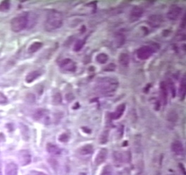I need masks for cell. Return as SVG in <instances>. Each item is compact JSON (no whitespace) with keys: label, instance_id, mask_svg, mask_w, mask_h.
<instances>
[{"label":"cell","instance_id":"cell-1","mask_svg":"<svg viewBox=\"0 0 186 175\" xmlns=\"http://www.w3.org/2000/svg\"><path fill=\"white\" fill-rule=\"evenodd\" d=\"M118 87V80L111 77H103L98 78L96 83V90L102 94H109L114 92Z\"/></svg>","mask_w":186,"mask_h":175},{"label":"cell","instance_id":"cell-2","mask_svg":"<svg viewBox=\"0 0 186 175\" xmlns=\"http://www.w3.org/2000/svg\"><path fill=\"white\" fill-rule=\"evenodd\" d=\"M63 24V18L60 13L52 11L49 13L45 22V29L46 31H53L60 29Z\"/></svg>","mask_w":186,"mask_h":175},{"label":"cell","instance_id":"cell-3","mask_svg":"<svg viewBox=\"0 0 186 175\" xmlns=\"http://www.w3.org/2000/svg\"><path fill=\"white\" fill-rule=\"evenodd\" d=\"M28 18L25 16H19L13 18L11 21V30L15 32L22 31L27 27Z\"/></svg>","mask_w":186,"mask_h":175},{"label":"cell","instance_id":"cell-4","mask_svg":"<svg viewBox=\"0 0 186 175\" xmlns=\"http://www.w3.org/2000/svg\"><path fill=\"white\" fill-rule=\"evenodd\" d=\"M154 49L150 45L141 47L137 52V57L140 60H146L150 58L154 52Z\"/></svg>","mask_w":186,"mask_h":175},{"label":"cell","instance_id":"cell-5","mask_svg":"<svg viewBox=\"0 0 186 175\" xmlns=\"http://www.w3.org/2000/svg\"><path fill=\"white\" fill-rule=\"evenodd\" d=\"M59 67L61 69L69 72H75L77 66L75 62L71 59H65L59 62Z\"/></svg>","mask_w":186,"mask_h":175},{"label":"cell","instance_id":"cell-6","mask_svg":"<svg viewBox=\"0 0 186 175\" xmlns=\"http://www.w3.org/2000/svg\"><path fill=\"white\" fill-rule=\"evenodd\" d=\"M18 160L22 166L29 165L31 162V155L28 150H23L18 153Z\"/></svg>","mask_w":186,"mask_h":175},{"label":"cell","instance_id":"cell-7","mask_svg":"<svg viewBox=\"0 0 186 175\" xmlns=\"http://www.w3.org/2000/svg\"><path fill=\"white\" fill-rule=\"evenodd\" d=\"M181 12H182V9L179 6L176 5H173L171 6V8L166 13V16L169 19L175 21L177 20L178 18L180 16Z\"/></svg>","mask_w":186,"mask_h":175},{"label":"cell","instance_id":"cell-8","mask_svg":"<svg viewBox=\"0 0 186 175\" xmlns=\"http://www.w3.org/2000/svg\"><path fill=\"white\" fill-rule=\"evenodd\" d=\"M144 11L140 6H135L133 9H132L131 14H130V19L131 21H136L138 19L141 18V16L143 15Z\"/></svg>","mask_w":186,"mask_h":175},{"label":"cell","instance_id":"cell-9","mask_svg":"<svg viewBox=\"0 0 186 175\" xmlns=\"http://www.w3.org/2000/svg\"><path fill=\"white\" fill-rule=\"evenodd\" d=\"M107 155H108V151L105 148L101 149V150H99V152L97 153L96 158H95V164L97 165H101L102 163H103L104 161L106 160V158H107Z\"/></svg>","mask_w":186,"mask_h":175},{"label":"cell","instance_id":"cell-10","mask_svg":"<svg viewBox=\"0 0 186 175\" xmlns=\"http://www.w3.org/2000/svg\"><path fill=\"white\" fill-rule=\"evenodd\" d=\"M171 150L173 152L178 155H183L184 153V148H183V144L181 142L178 141H176L173 142L171 144Z\"/></svg>","mask_w":186,"mask_h":175},{"label":"cell","instance_id":"cell-11","mask_svg":"<svg viewBox=\"0 0 186 175\" xmlns=\"http://www.w3.org/2000/svg\"><path fill=\"white\" fill-rule=\"evenodd\" d=\"M148 23L152 27H158L162 23V16L160 15H152L149 17Z\"/></svg>","mask_w":186,"mask_h":175},{"label":"cell","instance_id":"cell-12","mask_svg":"<svg viewBox=\"0 0 186 175\" xmlns=\"http://www.w3.org/2000/svg\"><path fill=\"white\" fill-rule=\"evenodd\" d=\"M6 175H18V166L15 162H9L5 168Z\"/></svg>","mask_w":186,"mask_h":175},{"label":"cell","instance_id":"cell-13","mask_svg":"<svg viewBox=\"0 0 186 175\" xmlns=\"http://www.w3.org/2000/svg\"><path fill=\"white\" fill-rule=\"evenodd\" d=\"M125 109V104H121V105H118L116 110L113 112H112V114H111V118H112V120H116L121 117L122 115L124 113Z\"/></svg>","mask_w":186,"mask_h":175},{"label":"cell","instance_id":"cell-14","mask_svg":"<svg viewBox=\"0 0 186 175\" xmlns=\"http://www.w3.org/2000/svg\"><path fill=\"white\" fill-rule=\"evenodd\" d=\"M46 150L52 155H59L61 153V150L57 146L52 143H48L46 145Z\"/></svg>","mask_w":186,"mask_h":175},{"label":"cell","instance_id":"cell-15","mask_svg":"<svg viewBox=\"0 0 186 175\" xmlns=\"http://www.w3.org/2000/svg\"><path fill=\"white\" fill-rule=\"evenodd\" d=\"M41 76V72L39 71H33L30 72L25 77V81L28 83H31L33 82L35 80H36L37 78Z\"/></svg>","mask_w":186,"mask_h":175},{"label":"cell","instance_id":"cell-16","mask_svg":"<svg viewBox=\"0 0 186 175\" xmlns=\"http://www.w3.org/2000/svg\"><path fill=\"white\" fill-rule=\"evenodd\" d=\"M93 146L90 144H86L83 146L82 147H80L79 148L78 152L80 155H90L93 152Z\"/></svg>","mask_w":186,"mask_h":175},{"label":"cell","instance_id":"cell-17","mask_svg":"<svg viewBox=\"0 0 186 175\" xmlns=\"http://www.w3.org/2000/svg\"><path fill=\"white\" fill-rule=\"evenodd\" d=\"M118 62H119L120 64L122 65L123 67H126L128 66L130 62V57L129 55L126 53H122L121 54L118 58Z\"/></svg>","mask_w":186,"mask_h":175},{"label":"cell","instance_id":"cell-18","mask_svg":"<svg viewBox=\"0 0 186 175\" xmlns=\"http://www.w3.org/2000/svg\"><path fill=\"white\" fill-rule=\"evenodd\" d=\"M20 132H21L23 139L26 141H28L30 139V131L28 127L26 125L20 124Z\"/></svg>","mask_w":186,"mask_h":175},{"label":"cell","instance_id":"cell-19","mask_svg":"<svg viewBox=\"0 0 186 175\" xmlns=\"http://www.w3.org/2000/svg\"><path fill=\"white\" fill-rule=\"evenodd\" d=\"M160 90H161V97L162 101L164 102V104H166V102L167 101V88L165 82H162L160 83Z\"/></svg>","mask_w":186,"mask_h":175},{"label":"cell","instance_id":"cell-20","mask_svg":"<svg viewBox=\"0 0 186 175\" xmlns=\"http://www.w3.org/2000/svg\"><path fill=\"white\" fill-rule=\"evenodd\" d=\"M43 44L40 43V42H35V43H32L30 47L28 49V51L30 53H34L38 51L42 47H43Z\"/></svg>","mask_w":186,"mask_h":175},{"label":"cell","instance_id":"cell-21","mask_svg":"<svg viewBox=\"0 0 186 175\" xmlns=\"http://www.w3.org/2000/svg\"><path fill=\"white\" fill-rule=\"evenodd\" d=\"M46 114V111L44 109H39L35 112L33 115V118L35 120H39L43 117H45V116Z\"/></svg>","mask_w":186,"mask_h":175},{"label":"cell","instance_id":"cell-22","mask_svg":"<svg viewBox=\"0 0 186 175\" xmlns=\"http://www.w3.org/2000/svg\"><path fill=\"white\" fill-rule=\"evenodd\" d=\"M125 43V36L123 34L118 33L116 36V40H115V43L116 46L118 48L123 46Z\"/></svg>","mask_w":186,"mask_h":175},{"label":"cell","instance_id":"cell-23","mask_svg":"<svg viewBox=\"0 0 186 175\" xmlns=\"http://www.w3.org/2000/svg\"><path fill=\"white\" fill-rule=\"evenodd\" d=\"M109 57L105 53H100L97 56L96 61L99 64H105L108 61Z\"/></svg>","mask_w":186,"mask_h":175},{"label":"cell","instance_id":"cell-24","mask_svg":"<svg viewBox=\"0 0 186 175\" xmlns=\"http://www.w3.org/2000/svg\"><path fill=\"white\" fill-rule=\"evenodd\" d=\"M10 8V2L8 0H4L0 3V11L6 12Z\"/></svg>","mask_w":186,"mask_h":175},{"label":"cell","instance_id":"cell-25","mask_svg":"<svg viewBox=\"0 0 186 175\" xmlns=\"http://www.w3.org/2000/svg\"><path fill=\"white\" fill-rule=\"evenodd\" d=\"M85 43V40H78L76 41L75 45L73 47V50L76 51V52L80 51L81 49L83 48V46H84Z\"/></svg>","mask_w":186,"mask_h":175},{"label":"cell","instance_id":"cell-26","mask_svg":"<svg viewBox=\"0 0 186 175\" xmlns=\"http://www.w3.org/2000/svg\"><path fill=\"white\" fill-rule=\"evenodd\" d=\"M185 78L184 77V78L182 79V81L180 83V88H179V93H180V95L181 97H184L185 93Z\"/></svg>","mask_w":186,"mask_h":175},{"label":"cell","instance_id":"cell-27","mask_svg":"<svg viewBox=\"0 0 186 175\" xmlns=\"http://www.w3.org/2000/svg\"><path fill=\"white\" fill-rule=\"evenodd\" d=\"M100 175H113L112 169L109 165H106L103 168Z\"/></svg>","mask_w":186,"mask_h":175},{"label":"cell","instance_id":"cell-28","mask_svg":"<svg viewBox=\"0 0 186 175\" xmlns=\"http://www.w3.org/2000/svg\"><path fill=\"white\" fill-rule=\"evenodd\" d=\"M167 117H168V120L169 121H171V122H176V121L178 120V116L177 115V114L175 112H169L168 114V116H167Z\"/></svg>","mask_w":186,"mask_h":175},{"label":"cell","instance_id":"cell-29","mask_svg":"<svg viewBox=\"0 0 186 175\" xmlns=\"http://www.w3.org/2000/svg\"><path fill=\"white\" fill-rule=\"evenodd\" d=\"M61 96L59 93H57L53 95V103L54 104H59L61 102Z\"/></svg>","mask_w":186,"mask_h":175},{"label":"cell","instance_id":"cell-30","mask_svg":"<svg viewBox=\"0 0 186 175\" xmlns=\"http://www.w3.org/2000/svg\"><path fill=\"white\" fill-rule=\"evenodd\" d=\"M8 102V99L3 93L0 92V104H6Z\"/></svg>","mask_w":186,"mask_h":175},{"label":"cell","instance_id":"cell-31","mask_svg":"<svg viewBox=\"0 0 186 175\" xmlns=\"http://www.w3.org/2000/svg\"><path fill=\"white\" fill-rule=\"evenodd\" d=\"M59 140L61 142H63V143L67 142L69 140V136L66 134H62L61 136L59 137Z\"/></svg>","mask_w":186,"mask_h":175},{"label":"cell","instance_id":"cell-32","mask_svg":"<svg viewBox=\"0 0 186 175\" xmlns=\"http://www.w3.org/2000/svg\"><path fill=\"white\" fill-rule=\"evenodd\" d=\"M115 69H116L115 64H109L107 67H106V68L104 69V71H114Z\"/></svg>","mask_w":186,"mask_h":175},{"label":"cell","instance_id":"cell-33","mask_svg":"<svg viewBox=\"0 0 186 175\" xmlns=\"http://www.w3.org/2000/svg\"><path fill=\"white\" fill-rule=\"evenodd\" d=\"M26 100L28 102H33L35 100V97L34 95L28 94L26 96Z\"/></svg>","mask_w":186,"mask_h":175},{"label":"cell","instance_id":"cell-34","mask_svg":"<svg viewBox=\"0 0 186 175\" xmlns=\"http://www.w3.org/2000/svg\"><path fill=\"white\" fill-rule=\"evenodd\" d=\"M30 175H46V174L43 173L42 172H38V171H32L30 173Z\"/></svg>","mask_w":186,"mask_h":175},{"label":"cell","instance_id":"cell-35","mask_svg":"<svg viewBox=\"0 0 186 175\" xmlns=\"http://www.w3.org/2000/svg\"><path fill=\"white\" fill-rule=\"evenodd\" d=\"M78 175H86L85 173H80Z\"/></svg>","mask_w":186,"mask_h":175},{"label":"cell","instance_id":"cell-36","mask_svg":"<svg viewBox=\"0 0 186 175\" xmlns=\"http://www.w3.org/2000/svg\"><path fill=\"white\" fill-rule=\"evenodd\" d=\"M0 175H2V171L0 170Z\"/></svg>","mask_w":186,"mask_h":175}]
</instances>
